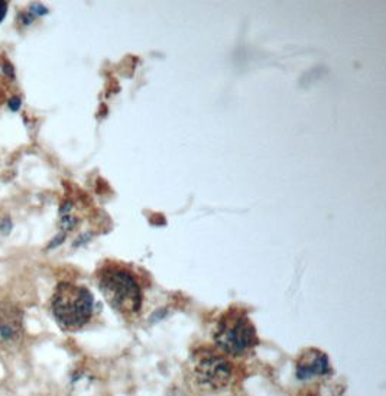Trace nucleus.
Segmentation results:
<instances>
[{
	"label": "nucleus",
	"mask_w": 386,
	"mask_h": 396,
	"mask_svg": "<svg viewBox=\"0 0 386 396\" xmlns=\"http://www.w3.org/2000/svg\"><path fill=\"white\" fill-rule=\"evenodd\" d=\"M328 372H330L328 357L319 350L304 353L297 362V378L301 381L310 379L314 376H323Z\"/></svg>",
	"instance_id": "423d86ee"
},
{
	"label": "nucleus",
	"mask_w": 386,
	"mask_h": 396,
	"mask_svg": "<svg viewBox=\"0 0 386 396\" xmlns=\"http://www.w3.org/2000/svg\"><path fill=\"white\" fill-rule=\"evenodd\" d=\"M219 348L231 356H240L256 343V334L249 318L239 312L224 315L214 334Z\"/></svg>",
	"instance_id": "7ed1b4c3"
},
{
	"label": "nucleus",
	"mask_w": 386,
	"mask_h": 396,
	"mask_svg": "<svg viewBox=\"0 0 386 396\" xmlns=\"http://www.w3.org/2000/svg\"><path fill=\"white\" fill-rule=\"evenodd\" d=\"M0 229H2L4 233H8L11 229H12V223L9 220H5L2 225H0Z\"/></svg>",
	"instance_id": "9d476101"
},
{
	"label": "nucleus",
	"mask_w": 386,
	"mask_h": 396,
	"mask_svg": "<svg viewBox=\"0 0 386 396\" xmlns=\"http://www.w3.org/2000/svg\"><path fill=\"white\" fill-rule=\"evenodd\" d=\"M98 286L106 301L122 315L134 317L142 307V291L132 274L122 268H108L100 274Z\"/></svg>",
	"instance_id": "f03ea898"
},
{
	"label": "nucleus",
	"mask_w": 386,
	"mask_h": 396,
	"mask_svg": "<svg viewBox=\"0 0 386 396\" xmlns=\"http://www.w3.org/2000/svg\"><path fill=\"white\" fill-rule=\"evenodd\" d=\"M9 106H11V109H12L13 112H16V110L20 107V98H19V97H12V100H11Z\"/></svg>",
	"instance_id": "6e6552de"
},
{
	"label": "nucleus",
	"mask_w": 386,
	"mask_h": 396,
	"mask_svg": "<svg viewBox=\"0 0 386 396\" xmlns=\"http://www.w3.org/2000/svg\"><path fill=\"white\" fill-rule=\"evenodd\" d=\"M93 295L84 286L63 282L53 296V312L64 330L84 327L93 315Z\"/></svg>",
	"instance_id": "f257e3e1"
},
{
	"label": "nucleus",
	"mask_w": 386,
	"mask_h": 396,
	"mask_svg": "<svg viewBox=\"0 0 386 396\" xmlns=\"http://www.w3.org/2000/svg\"><path fill=\"white\" fill-rule=\"evenodd\" d=\"M194 374L197 382L202 388L219 390L230 383L231 378H233V369L224 357L219 355H207L197 360Z\"/></svg>",
	"instance_id": "20e7f679"
},
{
	"label": "nucleus",
	"mask_w": 386,
	"mask_h": 396,
	"mask_svg": "<svg viewBox=\"0 0 386 396\" xmlns=\"http://www.w3.org/2000/svg\"><path fill=\"white\" fill-rule=\"evenodd\" d=\"M23 338V318L18 307L0 303V349L15 350Z\"/></svg>",
	"instance_id": "39448f33"
},
{
	"label": "nucleus",
	"mask_w": 386,
	"mask_h": 396,
	"mask_svg": "<svg viewBox=\"0 0 386 396\" xmlns=\"http://www.w3.org/2000/svg\"><path fill=\"white\" fill-rule=\"evenodd\" d=\"M4 71H5V74L6 76H9V77H13V67L11 65V64H4Z\"/></svg>",
	"instance_id": "9b49d317"
},
{
	"label": "nucleus",
	"mask_w": 386,
	"mask_h": 396,
	"mask_svg": "<svg viewBox=\"0 0 386 396\" xmlns=\"http://www.w3.org/2000/svg\"><path fill=\"white\" fill-rule=\"evenodd\" d=\"M32 12L35 13V16H37V15H38V16H41V15L46 13L48 11H46L44 6H41V5H38V4H37V5H34V6H32Z\"/></svg>",
	"instance_id": "1a4fd4ad"
},
{
	"label": "nucleus",
	"mask_w": 386,
	"mask_h": 396,
	"mask_svg": "<svg viewBox=\"0 0 386 396\" xmlns=\"http://www.w3.org/2000/svg\"><path fill=\"white\" fill-rule=\"evenodd\" d=\"M6 12H8V4L6 2H2L0 0V22H2L6 16Z\"/></svg>",
	"instance_id": "0eeeda50"
}]
</instances>
